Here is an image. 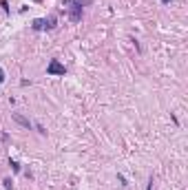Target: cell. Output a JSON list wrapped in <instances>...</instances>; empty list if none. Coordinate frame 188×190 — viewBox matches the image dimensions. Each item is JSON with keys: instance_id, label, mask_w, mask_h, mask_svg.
I'll return each instance as SVG.
<instances>
[{"instance_id": "6da1fadb", "label": "cell", "mask_w": 188, "mask_h": 190, "mask_svg": "<svg viewBox=\"0 0 188 190\" xmlns=\"http://www.w3.org/2000/svg\"><path fill=\"white\" fill-rule=\"evenodd\" d=\"M55 22V18H49V20H44V18H38V20H33V29L35 31H44V29H51Z\"/></svg>"}, {"instance_id": "52a82bcc", "label": "cell", "mask_w": 188, "mask_h": 190, "mask_svg": "<svg viewBox=\"0 0 188 190\" xmlns=\"http://www.w3.org/2000/svg\"><path fill=\"white\" fill-rule=\"evenodd\" d=\"M11 168L16 170V173H18V170H20V164H18V161H11Z\"/></svg>"}, {"instance_id": "5b68a950", "label": "cell", "mask_w": 188, "mask_h": 190, "mask_svg": "<svg viewBox=\"0 0 188 190\" xmlns=\"http://www.w3.org/2000/svg\"><path fill=\"white\" fill-rule=\"evenodd\" d=\"M0 7H2L5 11H9V2H7V0H0Z\"/></svg>"}, {"instance_id": "8992f818", "label": "cell", "mask_w": 188, "mask_h": 190, "mask_svg": "<svg viewBox=\"0 0 188 190\" xmlns=\"http://www.w3.org/2000/svg\"><path fill=\"white\" fill-rule=\"evenodd\" d=\"M2 186H5L7 190H11V179H5V181H2Z\"/></svg>"}, {"instance_id": "7a4b0ae2", "label": "cell", "mask_w": 188, "mask_h": 190, "mask_svg": "<svg viewBox=\"0 0 188 190\" xmlns=\"http://www.w3.org/2000/svg\"><path fill=\"white\" fill-rule=\"evenodd\" d=\"M46 73H49V75H64V66L58 60H51L49 66H46Z\"/></svg>"}, {"instance_id": "3957f363", "label": "cell", "mask_w": 188, "mask_h": 190, "mask_svg": "<svg viewBox=\"0 0 188 190\" xmlns=\"http://www.w3.org/2000/svg\"><path fill=\"white\" fill-rule=\"evenodd\" d=\"M84 2H89V0H64L62 7H67L69 11H78V9H82Z\"/></svg>"}, {"instance_id": "277c9868", "label": "cell", "mask_w": 188, "mask_h": 190, "mask_svg": "<svg viewBox=\"0 0 188 190\" xmlns=\"http://www.w3.org/2000/svg\"><path fill=\"white\" fill-rule=\"evenodd\" d=\"M11 117H13V119H16V122H18L20 126H24V128H29V126H31V122H29V119H24L22 115H18V113H13Z\"/></svg>"}, {"instance_id": "ba28073f", "label": "cell", "mask_w": 188, "mask_h": 190, "mask_svg": "<svg viewBox=\"0 0 188 190\" xmlns=\"http://www.w3.org/2000/svg\"><path fill=\"white\" fill-rule=\"evenodd\" d=\"M2 82H5V71L0 69V84H2Z\"/></svg>"}, {"instance_id": "9c48e42d", "label": "cell", "mask_w": 188, "mask_h": 190, "mask_svg": "<svg viewBox=\"0 0 188 190\" xmlns=\"http://www.w3.org/2000/svg\"><path fill=\"white\" fill-rule=\"evenodd\" d=\"M162 2H173V0H162Z\"/></svg>"}]
</instances>
